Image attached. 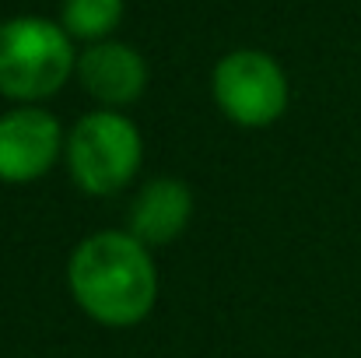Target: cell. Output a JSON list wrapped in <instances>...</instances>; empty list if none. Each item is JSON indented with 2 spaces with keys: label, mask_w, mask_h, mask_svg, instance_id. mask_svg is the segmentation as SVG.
Here are the masks:
<instances>
[{
  "label": "cell",
  "mask_w": 361,
  "mask_h": 358,
  "mask_svg": "<svg viewBox=\"0 0 361 358\" xmlns=\"http://www.w3.org/2000/svg\"><path fill=\"white\" fill-rule=\"evenodd\" d=\"M74 302L102 327L140 323L158 299L151 249L130 232H95L81 239L67 263Z\"/></svg>",
  "instance_id": "6da1fadb"
},
{
  "label": "cell",
  "mask_w": 361,
  "mask_h": 358,
  "mask_svg": "<svg viewBox=\"0 0 361 358\" xmlns=\"http://www.w3.org/2000/svg\"><path fill=\"white\" fill-rule=\"evenodd\" d=\"M78 71L71 35L60 21L21 14L0 21V95L35 106L56 95Z\"/></svg>",
  "instance_id": "7a4b0ae2"
},
{
  "label": "cell",
  "mask_w": 361,
  "mask_h": 358,
  "mask_svg": "<svg viewBox=\"0 0 361 358\" xmlns=\"http://www.w3.org/2000/svg\"><path fill=\"white\" fill-rule=\"evenodd\" d=\"M63 155L74 183L85 193L113 197L133 183L144 158V144L133 119H126L116 109H99L74 123Z\"/></svg>",
  "instance_id": "3957f363"
},
{
  "label": "cell",
  "mask_w": 361,
  "mask_h": 358,
  "mask_svg": "<svg viewBox=\"0 0 361 358\" xmlns=\"http://www.w3.org/2000/svg\"><path fill=\"white\" fill-rule=\"evenodd\" d=\"M214 102L239 126H267L288 109V78L263 49H235L214 67Z\"/></svg>",
  "instance_id": "277c9868"
},
{
  "label": "cell",
  "mask_w": 361,
  "mask_h": 358,
  "mask_svg": "<svg viewBox=\"0 0 361 358\" xmlns=\"http://www.w3.org/2000/svg\"><path fill=\"white\" fill-rule=\"evenodd\" d=\"M67 148L53 113L39 106H18L0 117V179L32 183L46 176Z\"/></svg>",
  "instance_id": "5b68a950"
},
{
  "label": "cell",
  "mask_w": 361,
  "mask_h": 358,
  "mask_svg": "<svg viewBox=\"0 0 361 358\" xmlns=\"http://www.w3.org/2000/svg\"><path fill=\"white\" fill-rule=\"evenodd\" d=\"M78 81L81 88L109 106V109H120V106H130L144 95L147 88V64L144 56L126 46V42H116V39H106V42H92L81 56H78Z\"/></svg>",
  "instance_id": "8992f818"
},
{
  "label": "cell",
  "mask_w": 361,
  "mask_h": 358,
  "mask_svg": "<svg viewBox=\"0 0 361 358\" xmlns=\"http://www.w3.org/2000/svg\"><path fill=\"white\" fill-rule=\"evenodd\" d=\"M193 218V193L183 179H151L130 208V236L144 246H165L186 232Z\"/></svg>",
  "instance_id": "52a82bcc"
},
{
  "label": "cell",
  "mask_w": 361,
  "mask_h": 358,
  "mask_svg": "<svg viewBox=\"0 0 361 358\" xmlns=\"http://www.w3.org/2000/svg\"><path fill=\"white\" fill-rule=\"evenodd\" d=\"M123 0H63L60 4V25L74 39L106 42V35L120 25Z\"/></svg>",
  "instance_id": "ba28073f"
}]
</instances>
